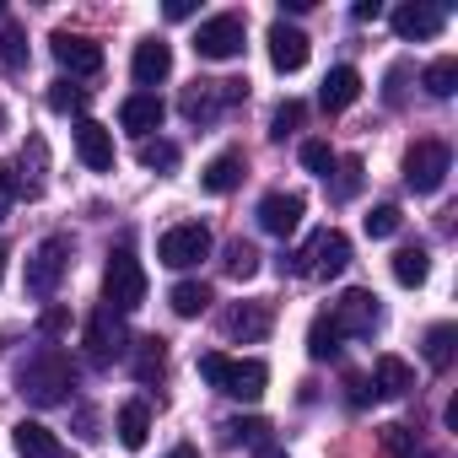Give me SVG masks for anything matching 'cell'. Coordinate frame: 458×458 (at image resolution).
<instances>
[{
	"instance_id": "obj_1",
	"label": "cell",
	"mask_w": 458,
	"mask_h": 458,
	"mask_svg": "<svg viewBox=\"0 0 458 458\" xmlns=\"http://www.w3.org/2000/svg\"><path fill=\"white\" fill-rule=\"evenodd\" d=\"M71 388H76V372H71V356L65 351H55V345H44V351H33L22 367H17V394L28 399V404H65L71 399Z\"/></svg>"
},
{
	"instance_id": "obj_2",
	"label": "cell",
	"mask_w": 458,
	"mask_h": 458,
	"mask_svg": "<svg viewBox=\"0 0 458 458\" xmlns=\"http://www.w3.org/2000/svg\"><path fill=\"white\" fill-rule=\"evenodd\" d=\"M199 377L216 388V394H226V399H265V388H270V367L259 361V356H221V351H205L199 356Z\"/></svg>"
},
{
	"instance_id": "obj_3",
	"label": "cell",
	"mask_w": 458,
	"mask_h": 458,
	"mask_svg": "<svg viewBox=\"0 0 458 458\" xmlns=\"http://www.w3.org/2000/svg\"><path fill=\"white\" fill-rule=\"evenodd\" d=\"M351 265V238L340 233V226H324V233H313L292 259H281V276H313V281H335L340 270Z\"/></svg>"
},
{
	"instance_id": "obj_4",
	"label": "cell",
	"mask_w": 458,
	"mask_h": 458,
	"mask_svg": "<svg viewBox=\"0 0 458 458\" xmlns=\"http://www.w3.org/2000/svg\"><path fill=\"white\" fill-rule=\"evenodd\" d=\"M243 98H249V81H194V87H183L178 108L194 124H216L221 114H233Z\"/></svg>"
},
{
	"instance_id": "obj_5",
	"label": "cell",
	"mask_w": 458,
	"mask_h": 458,
	"mask_svg": "<svg viewBox=\"0 0 458 458\" xmlns=\"http://www.w3.org/2000/svg\"><path fill=\"white\" fill-rule=\"evenodd\" d=\"M447 173H453V151H447V140H415V146L404 151V189H415V194H437V189L447 183Z\"/></svg>"
},
{
	"instance_id": "obj_6",
	"label": "cell",
	"mask_w": 458,
	"mask_h": 458,
	"mask_svg": "<svg viewBox=\"0 0 458 458\" xmlns=\"http://www.w3.org/2000/svg\"><path fill=\"white\" fill-rule=\"evenodd\" d=\"M146 302V270L135 254H114L103 270V308L108 313H135Z\"/></svg>"
},
{
	"instance_id": "obj_7",
	"label": "cell",
	"mask_w": 458,
	"mask_h": 458,
	"mask_svg": "<svg viewBox=\"0 0 458 458\" xmlns=\"http://www.w3.org/2000/svg\"><path fill=\"white\" fill-rule=\"evenodd\" d=\"M243 38H249V22H243L238 12H221V17L199 22L194 55H199V60H238V55H243Z\"/></svg>"
},
{
	"instance_id": "obj_8",
	"label": "cell",
	"mask_w": 458,
	"mask_h": 458,
	"mask_svg": "<svg viewBox=\"0 0 458 458\" xmlns=\"http://www.w3.org/2000/svg\"><path fill=\"white\" fill-rule=\"evenodd\" d=\"M65 270H71V238H44L38 249H33V259H28V292L33 297H55L60 292V281H65Z\"/></svg>"
},
{
	"instance_id": "obj_9",
	"label": "cell",
	"mask_w": 458,
	"mask_h": 458,
	"mask_svg": "<svg viewBox=\"0 0 458 458\" xmlns=\"http://www.w3.org/2000/svg\"><path fill=\"white\" fill-rule=\"evenodd\" d=\"M157 259L167 270H194L199 259H210V233L199 221H183V226H167L162 243H157Z\"/></svg>"
},
{
	"instance_id": "obj_10",
	"label": "cell",
	"mask_w": 458,
	"mask_h": 458,
	"mask_svg": "<svg viewBox=\"0 0 458 458\" xmlns=\"http://www.w3.org/2000/svg\"><path fill=\"white\" fill-rule=\"evenodd\" d=\"M329 318H335V329H340L345 340H372V335L383 329V302H377L372 292L356 286V292H345V297L335 302Z\"/></svg>"
},
{
	"instance_id": "obj_11",
	"label": "cell",
	"mask_w": 458,
	"mask_h": 458,
	"mask_svg": "<svg viewBox=\"0 0 458 458\" xmlns=\"http://www.w3.org/2000/svg\"><path fill=\"white\" fill-rule=\"evenodd\" d=\"M124 356H130V335H124L119 313L98 308V313L87 318V361H92V367H114V361H124Z\"/></svg>"
},
{
	"instance_id": "obj_12",
	"label": "cell",
	"mask_w": 458,
	"mask_h": 458,
	"mask_svg": "<svg viewBox=\"0 0 458 458\" xmlns=\"http://www.w3.org/2000/svg\"><path fill=\"white\" fill-rule=\"evenodd\" d=\"M302 210H308V199H302L297 189H276V194L259 199L254 216H259V226H265L270 238H292L297 226H302Z\"/></svg>"
},
{
	"instance_id": "obj_13",
	"label": "cell",
	"mask_w": 458,
	"mask_h": 458,
	"mask_svg": "<svg viewBox=\"0 0 458 458\" xmlns=\"http://www.w3.org/2000/svg\"><path fill=\"white\" fill-rule=\"evenodd\" d=\"M276 329V313L265 308V302H233L221 313V335L226 340H243V345H259L265 335Z\"/></svg>"
},
{
	"instance_id": "obj_14",
	"label": "cell",
	"mask_w": 458,
	"mask_h": 458,
	"mask_svg": "<svg viewBox=\"0 0 458 458\" xmlns=\"http://www.w3.org/2000/svg\"><path fill=\"white\" fill-rule=\"evenodd\" d=\"M49 49H55V60L71 71V81H76V76H98V71H103V44H92L87 33H55V38H49Z\"/></svg>"
},
{
	"instance_id": "obj_15",
	"label": "cell",
	"mask_w": 458,
	"mask_h": 458,
	"mask_svg": "<svg viewBox=\"0 0 458 458\" xmlns=\"http://www.w3.org/2000/svg\"><path fill=\"white\" fill-rule=\"evenodd\" d=\"M270 65L281 71V76H292V71H302L308 65V55H313V44H308V33L302 28H292V22H270Z\"/></svg>"
},
{
	"instance_id": "obj_16",
	"label": "cell",
	"mask_w": 458,
	"mask_h": 458,
	"mask_svg": "<svg viewBox=\"0 0 458 458\" xmlns=\"http://www.w3.org/2000/svg\"><path fill=\"white\" fill-rule=\"evenodd\" d=\"M76 157L92 173H114V130L98 119H76Z\"/></svg>"
},
{
	"instance_id": "obj_17",
	"label": "cell",
	"mask_w": 458,
	"mask_h": 458,
	"mask_svg": "<svg viewBox=\"0 0 458 458\" xmlns=\"http://www.w3.org/2000/svg\"><path fill=\"white\" fill-rule=\"evenodd\" d=\"M442 28H447V12L431 6V0H410V6L394 12V33H399V38H415V44H420V38H437Z\"/></svg>"
},
{
	"instance_id": "obj_18",
	"label": "cell",
	"mask_w": 458,
	"mask_h": 458,
	"mask_svg": "<svg viewBox=\"0 0 458 458\" xmlns=\"http://www.w3.org/2000/svg\"><path fill=\"white\" fill-rule=\"evenodd\" d=\"M162 114H167V103H162L157 92H130V98L119 103V124H124L130 135H140V140H151V130H162Z\"/></svg>"
},
{
	"instance_id": "obj_19",
	"label": "cell",
	"mask_w": 458,
	"mask_h": 458,
	"mask_svg": "<svg viewBox=\"0 0 458 458\" xmlns=\"http://www.w3.org/2000/svg\"><path fill=\"white\" fill-rule=\"evenodd\" d=\"M130 71H135V81H140V87L167 81V76H173V44H162V38H140V44H135Z\"/></svg>"
},
{
	"instance_id": "obj_20",
	"label": "cell",
	"mask_w": 458,
	"mask_h": 458,
	"mask_svg": "<svg viewBox=\"0 0 458 458\" xmlns=\"http://www.w3.org/2000/svg\"><path fill=\"white\" fill-rule=\"evenodd\" d=\"M12 442H17L22 458H71V447H65L44 420H17V426H12Z\"/></svg>"
},
{
	"instance_id": "obj_21",
	"label": "cell",
	"mask_w": 458,
	"mask_h": 458,
	"mask_svg": "<svg viewBox=\"0 0 458 458\" xmlns=\"http://www.w3.org/2000/svg\"><path fill=\"white\" fill-rule=\"evenodd\" d=\"M243 173H249L243 151H216V157L205 162V173H199V189H205V194H233V189L243 183Z\"/></svg>"
},
{
	"instance_id": "obj_22",
	"label": "cell",
	"mask_w": 458,
	"mask_h": 458,
	"mask_svg": "<svg viewBox=\"0 0 458 458\" xmlns=\"http://www.w3.org/2000/svg\"><path fill=\"white\" fill-rule=\"evenodd\" d=\"M356 98H361V71H356V65H335V71L324 76V87H318L324 114H345Z\"/></svg>"
},
{
	"instance_id": "obj_23",
	"label": "cell",
	"mask_w": 458,
	"mask_h": 458,
	"mask_svg": "<svg viewBox=\"0 0 458 458\" xmlns=\"http://www.w3.org/2000/svg\"><path fill=\"white\" fill-rule=\"evenodd\" d=\"M44 162H49V151H44V140L33 135V140L22 146V157L12 162V173H17V183H22V199H38V194H44Z\"/></svg>"
},
{
	"instance_id": "obj_24",
	"label": "cell",
	"mask_w": 458,
	"mask_h": 458,
	"mask_svg": "<svg viewBox=\"0 0 458 458\" xmlns=\"http://www.w3.org/2000/svg\"><path fill=\"white\" fill-rule=\"evenodd\" d=\"M372 388H377L383 399H404V394L415 388L410 361H399V356H377V361H372Z\"/></svg>"
},
{
	"instance_id": "obj_25",
	"label": "cell",
	"mask_w": 458,
	"mask_h": 458,
	"mask_svg": "<svg viewBox=\"0 0 458 458\" xmlns=\"http://www.w3.org/2000/svg\"><path fill=\"white\" fill-rule=\"evenodd\" d=\"M130 372H135L140 383H157V377L167 372V340H157V335L135 340V345H130Z\"/></svg>"
},
{
	"instance_id": "obj_26",
	"label": "cell",
	"mask_w": 458,
	"mask_h": 458,
	"mask_svg": "<svg viewBox=\"0 0 458 458\" xmlns=\"http://www.w3.org/2000/svg\"><path fill=\"white\" fill-rule=\"evenodd\" d=\"M146 437H151V410H146L140 399H130V404L119 410V442H124L130 453H140Z\"/></svg>"
},
{
	"instance_id": "obj_27",
	"label": "cell",
	"mask_w": 458,
	"mask_h": 458,
	"mask_svg": "<svg viewBox=\"0 0 458 458\" xmlns=\"http://www.w3.org/2000/svg\"><path fill=\"white\" fill-rule=\"evenodd\" d=\"M426 276H431V254L420 243H410V249L394 254V281L399 286H426Z\"/></svg>"
},
{
	"instance_id": "obj_28",
	"label": "cell",
	"mask_w": 458,
	"mask_h": 458,
	"mask_svg": "<svg viewBox=\"0 0 458 458\" xmlns=\"http://www.w3.org/2000/svg\"><path fill=\"white\" fill-rule=\"evenodd\" d=\"M340 340H345V335L335 329V318H329V313H318V318H313V329H308V356H313V361H335V356L345 351Z\"/></svg>"
},
{
	"instance_id": "obj_29",
	"label": "cell",
	"mask_w": 458,
	"mask_h": 458,
	"mask_svg": "<svg viewBox=\"0 0 458 458\" xmlns=\"http://www.w3.org/2000/svg\"><path fill=\"white\" fill-rule=\"evenodd\" d=\"M453 351H458V329L453 324H431L426 329V367L431 372H447L453 367Z\"/></svg>"
},
{
	"instance_id": "obj_30",
	"label": "cell",
	"mask_w": 458,
	"mask_h": 458,
	"mask_svg": "<svg viewBox=\"0 0 458 458\" xmlns=\"http://www.w3.org/2000/svg\"><path fill=\"white\" fill-rule=\"evenodd\" d=\"M167 302H173L178 318H199V313L210 308V286H205V281H178V286L167 292Z\"/></svg>"
},
{
	"instance_id": "obj_31",
	"label": "cell",
	"mask_w": 458,
	"mask_h": 458,
	"mask_svg": "<svg viewBox=\"0 0 458 458\" xmlns=\"http://www.w3.org/2000/svg\"><path fill=\"white\" fill-rule=\"evenodd\" d=\"M226 276H233V281H254L259 276V249L233 238V243H226Z\"/></svg>"
},
{
	"instance_id": "obj_32",
	"label": "cell",
	"mask_w": 458,
	"mask_h": 458,
	"mask_svg": "<svg viewBox=\"0 0 458 458\" xmlns=\"http://www.w3.org/2000/svg\"><path fill=\"white\" fill-rule=\"evenodd\" d=\"M0 65H6V71H22L28 65V33H22V22L0 28Z\"/></svg>"
},
{
	"instance_id": "obj_33",
	"label": "cell",
	"mask_w": 458,
	"mask_h": 458,
	"mask_svg": "<svg viewBox=\"0 0 458 458\" xmlns=\"http://www.w3.org/2000/svg\"><path fill=\"white\" fill-rule=\"evenodd\" d=\"M420 81H426L431 98H453V92H458V60H453V55H447V60H431Z\"/></svg>"
},
{
	"instance_id": "obj_34",
	"label": "cell",
	"mask_w": 458,
	"mask_h": 458,
	"mask_svg": "<svg viewBox=\"0 0 458 458\" xmlns=\"http://www.w3.org/2000/svg\"><path fill=\"white\" fill-rule=\"evenodd\" d=\"M356 194H361V162H356V157H345V162H335L329 199H335V205H345V199H356Z\"/></svg>"
},
{
	"instance_id": "obj_35",
	"label": "cell",
	"mask_w": 458,
	"mask_h": 458,
	"mask_svg": "<svg viewBox=\"0 0 458 458\" xmlns=\"http://www.w3.org/2000/svg\"><path fill=\"white\" fill-rule=\"evenodd\" d=\"M87 98H92V92H87V87H76L71 76H60V81L49 87V108H55V114H81V108H87Z\"/></svg>"
},
{
	"instance_id": "obj_36",
	"label": "cell",
	"mask_w": 458,
	"mask_h": 458,
	"mask_svg": "<svg viewBox=\"0 0 458 458\" xmlns=\"http://www.w3.org/2000/svg\"><path fill=\"white\" fill-rule=\"evenodd\" d=\"M135 157H140V167H151V173H173V167H178V146L162 140V135H157V140H140Z\"/></svg>"
},
{
	"instance_id": "obj_37",
	"label": "cell",
	"mask_w": 458,
	"mask_h": 458,
	"mask_svg": "<svg viewBox=\"0 0 458 458\" xmlns=\"http://www.w3.org/2000/svg\"><path fill=\"white\" fill-rule=\"evenodd\" d=\"M302 119H308V103H297V98H286L276 114H270V135L276 140H286L292 130H302Z\"/></svg>"
},
{
	"instance_id": "obj_38",
	"label": "cell",
	"mask_w": 458,
	"mask_h": 458,
	"mask_svg": "<svg viewBox=\"0 0 458 458\" xmlns=\"http://www.w3.org/2000/svg\"><path fill=\"white\" fill-rule=\"evenodd\" d=\"M335 162H340V157L329 151V140H302V167H308V173L329 178V173H335Z\"/></svg>"
},
{
	"instance_id": "obj_39",
	"label": "cell",
	"mask_w": 458,
	"mask_h": 458,
	"mask_svg": "<svg viewBox=\"0 0 458 458\" xmlns=\"http://www.w3.org/2000/svg\"><path fill=\"white\" fill-rule=\"evenodd\" d=\"M383 447L394 453V458H426L420 453V442H415V431L410 426H383Z\"/></svg>"
},
{
	"instance_id": "obj_40",
	"label": "cell",
	"mask_w": 458,
	"mask_h": 458,
	"mask_svg": "<svg viewBox=\"0 0 458 458\" xmlns=\"http://www.w3.org/2000/svg\"><path fill=\"white\" fill-rule=\"evenodd\" d=\"M404 226V216H399V205H377L372 216H367V238H394Z\"/></svg>"
},
{
	"instance_id": "obj_41",
	"label": "cell",
	"mask_w": 458,
	"mask_h": 458,
	"mask_svg": "<svg viewBox=\"0 0 458 458\" xmlns=\"http://www.w3.org/2000/svg\"><path fill=\"white\" fill-rule=\"evenodd\" d=\"M221 431H226V442H254V447H265V431H270V426L249 415V420H226Z\"/></svg>"
},
{
	"instance_id": "obj_42",
	"label": "cell",
	"mask_w": 458,
	"mask_h": 458,
	"mask_svg": "<svg viewBox=\"0 0 458 458\" xmlns=\"http://www.w3.org/2000/svg\"><path fill=\"white\" fill-rule=\"evenodd\" d=\"M345 388H351V394H345V399H351V404H356V410H361V404H372V399H377V388H372V377H345Z\"/></svg>"
},
{
	"instance_id": "obj_43",
	"label": "cell",
	"mask_w": 458,
	"mask_h": 458,
	"mask_svg": "<svg viewBox=\"0 0 458 458\" xmlns=\"http://www.w3.org/2000/svg\"><path fill=\"white\" fill-rule=\"evenodd\" d=\"M38 329H44V335H65V329H71V313H65V308H49Z\"/></svg>"
},
{
	"instance_id": "obj_44",
	"label": "cell",
	"mask_w": 458,
	"mask_h": 458,
	"mask_svg": "<svg viewBox=\"0 0 458 458\" xmlns=\"http://www.w3.org/2000/svg\"><path fill=\"white\" fill-rule=\"evenodd\" d=\"M356 22H377L383 17V6H377V0H356V12H351Z\"/></svg>"
},
{
	"instance_id": "obj_45",
	"label": "cell",
	"mask_w": 458,
	"mask_h": 458,
	"mask_svg": "<svg viewBox=\"0 0 458 458\" xmlns=\"http://www.w3.org/2000/svg\"><path fill=\"white\" fill-rule=\"evenodd\" d=\"M183 17H194V0H167V22H183Z\"/></svg>"
},
{
	"instance_id": "obj_46",
	"label": "cell",
	"mask_w": 458,
	"mask_h": 458,
	"mask_svg": "<svg viewBox=\"0 0 458 458\" xmlns=\"http://www.w3.org/2000/svg\"><path fill=\"white\" fill-rule=\"evenodd\" d=\"M254 458H286V447H276V442H265V447H254Z\"/></svg>"
},
{
	"instance_id": "obj_47",
	"label": "cell",
	"mask_w": 458,
	"mask_h": 458,
	"mask_svg": "<svg viewBox=\"0 0 458 458\" xmlns=\"http://www.w3.org/2000/svg\"><path fill=\"white\" fill-rule=\"evenodd\" d=\"M167 458H199V447H194V442H178V447H173Z\"/></svg>"
},
{
	"instance_id": "obj_48",
	"label": "cell",
	"mask_w": 458,
	"mask_h": 458,
	"mask_svg": "<svg viewBox=\"0 0 458 458\" xmlns=\"http://www.w3.org/2000/svg\"><path fill=\"white\" fill-rule=\"evenodd\" d=\"M6 259H12V249H6V243H0V276H6Z\"/></svg>"
},
{
	"instance_id": "obj_49",
	"label": "cell",
	"mask_w": 458,
	"mask_h": 458,
	"mask_svg": "<svg viewBox=\"0 0 458 458\" xmlns=\"http://www.w3.org/2000/svg\"><path fill=\"white\" fill-rule=\"evenodd\" d=\"M0 124H6V114H0Z\"/></svg>"
},
{
	"instance_id": "obj_50",
	"label": "cell",
	"mask_w": 458,
	"mask_h": 458,
	"mask_svg": "<svg viewBox=\"0 0 458 458\" xmlns=\"http://www.w3.org/2000/svg\"><path fill=\"white\" fill-rule=\"evenodd\" d=\"M0 210H6V199H0Z\"/></svg>"
}]
</instances>
